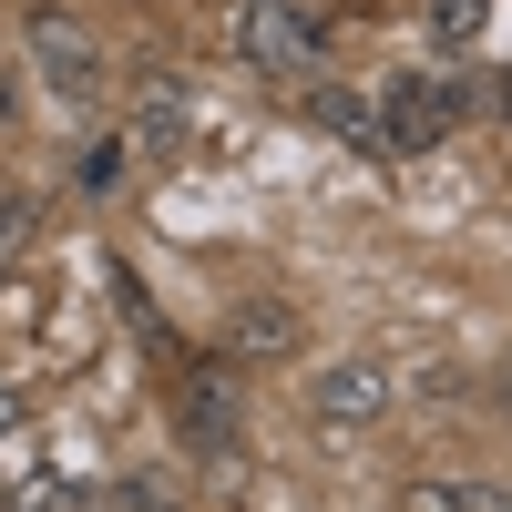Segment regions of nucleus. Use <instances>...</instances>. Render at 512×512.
Instances as JSON below:
<instances>
[{"mask_svg":"<svg viewBox=\"0 0 512 512\" xmlns=\"http://www.w3.org/2000/svg\"><path fill=\"white\" fill-rule=\"evenodd\" d=\"M318 134H338L349 154H390V123H379V93H338V82H318Z\"/></svg>","mask_w":512,"mask_h":512,"instance_id":"5","label":"nucleus"},{"mask_svg":"<svg viewBox=\"0 0 512 512\" xmlns=\"http://www.w3.org/2000/svg\"><path fill=\"white\" fill-rule=\"evenodd\" d=\"M52 502H62V482H52V472H31V482H11V512H52Z\"/></svg>","mask_w":512,"mask_h":512,"instance_id":"13","label":"nucleus"},{"mask_svg":"<svg viewBox=\"0 0 512 512\" xmlns=\"http://www.w3.org/2000/svg\"><path fill=\"white\" fill-rule=\"evenodd\" d=\"M379 123H390V154H441V134L461 123V82L451 72H390L379 82Z\"/></svg>","mask_w":512,"mask_h":512,"instance_id":"1","label":"nucleus"},{"mask_svg":"<svg viewBox=\"0 0 512 512\" xmlns=\"http://www.w3.org/2000/svg\"><path fill=\"white\" fill-rule=\"evenodd\" d=\"M379 410H390V369H369V359H338V369H318V390H308V420H318L328 441L369 431Z\"/></svg>","mask_w":512,"mask_h":512,"instance_id":"4","label":"nucleus"},{"mask_svg":"<svg viewBox=\"0 0 512 512\" xmlns=\"http://www.w3.org/2000/svg\"><path fill=\"white\" fill-rule=\"evenodd\" d=\"M21 236H31V205H21V195H0V277H11V256H21Z\"/></svg>","mask_w":512,"mask_h":512,"instance_id":"12","label":"nucleus"},{"mask_svg":"<svg viewBox=\"0 0 512 512\" xmlns=\"http://www.w3.org/2000/svg\"><path fill=\"white\" fill-rule=\"evenodd\" d=\"M31 72L52 82L62 103H93L103 93V52H93V31H82L72 11H31Z\"/></svg>","mask_w":512,"mask_h":512,"instance_id":"3","label":"nucleus"},{"mask_svg":"<svg viewBox=\"0 0 512 512\" xmlns=\"http://www.w3.org/2000/svg\"><path fill=\"white\" fill-rule=\"evenodd\" d=\"M236 52L256 72H318V21L297 0H246L236 11Z\"/></svg>","mask_w":512,"mask_h":512,"instance_id":"2","label":"nucleus"},{"mask_svg":"<svg viewBox=\"0 0 512 512\" xmlns=\"http://www.w3.org/2000/svg\"><path fill=\"white\" fill-rule=\"evenodd\" d=\"M492 113H502V123H512V72H502V82H492Z\"/></svg>","mask_w":512,"mask_h":512,"instance_id":"15","label":"nucleus"},{"mask_svg":"<svg viewBox=\"0 0 512 512\" xmlns=\"http://www.w3.org/2000/svg\"><path fill=\"white\" fill-rule=\"evenodd\" d=\"M0 431H21V379H0Z\"/></svg>","mask_w":512,"mask_h":512,"instance_id":"14","label":"nucleus"},{"mask_svg":"<svg viewBox=\"0 0 512 512\" xmlns=\"http://www.w3.org/2000/svg\"><path fill=\"white\" fill-rule=\"evenodd\" d=\"M123 164H134V134H103L93 154H82V185H93V195H103V185H123Z\"/></svg>","mask_w":512,"mask_h":512,"instance_id":"11","label":"nucleus"},{"mask_svg":"<svg viewBox=\"0 0 512 512\" xmlns=\"http://www.w3.org/2000/svg\"><path fill=\"white\" fill-rule=\"evenodd\" d=\"M492 31V0H431V41L441 52H461V41H482Z\"/></svg>","mask_w":512,"mask_h":512,"instance_id":"10","label":"nucleus"},{"mask_svg":"<svg viewBox=\"0 0 512 512\" xmlns=\"http://www.w3.org/2000/svg\"><path fill=\"white\" fill-rule=\"evenodd\" d=\"M175 420H185V441H195V451H226V441H236V400H226V379H216V369H195V379H185V400H175Z\"/></svg>","mask_w":512,"mask_h":512,"instance_id":"6","label":"nucleus"},{"mask_svg":"<svg viewBox=\"0 0 512 512\" xmlns=\"http://www.w3.org/2000/svg\"><path fill=\"white\" fill-rule=\"evenodd\" d=\"M195 134V103H185V82H144V103H134V144L164 154V144H185Z\"/></svg>","mask_w":512,"mask_h":512,"instance_id":"7","label":"nucleus"},{"mask_svg":"<svg viewBox=\"0 0 512 512\" xmlns=\"http://www.w3.org/2000/svg\"><path fill=\"white\" fill-rule=\"evenodd\" d=\"M410 512H512L502 482H410Z\"/></svg>","mask_w":512,"mask_h":512,"instance_id":"9","label":"nucleus"},{"mask_svg":"<svg viewBox=\"0 0 512 512\" xmlns=\"http://www.w3.org/2000/svg\"><path fill=\"white\" fill-rule=\"evenodd\" d=\"M287 349H297V308H277V297L236 308V359H287Z\"/></svg>","mask_w":512,"mask_h":512,"instance_id":"8","label":"nucleus"}]
</instances>
